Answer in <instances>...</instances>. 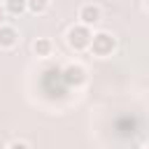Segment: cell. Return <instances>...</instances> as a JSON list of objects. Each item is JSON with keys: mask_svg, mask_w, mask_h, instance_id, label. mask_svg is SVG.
Instances as JSON below:
<instances>
[{"mask_svg": "<svg viewBox=\"0 0 149 149\" xmlns=\"http://www.w3.org/2000/svg\"><path fill=\"white\" fill-rule=\"evenodd\" d=\"M16 42H19V30L9 23H2L0 26V49H12V47H16Z\"/></svg>", "mask_w": 149, "mask_h": 149, "instance_id": "obj_5", "label": "cell"}, {"mask_svg": "<svg viewBox=\"0 0 149 149\" xmlns=\"http://www.w3.org/2000/svg\"><path fill=\"white\" fill-rule=\"evenodd\" d=\"M114 47H116V40H114V35H112V33H107V30L93 33V37H91V44H88L91 54H93V56H98V58L112 56Z\"/></svg>", "mask_w": 149, "mask_h": 149, "instance_id": "obj_2", "label": "cell"}, {"mask_svg": "<svg viewBox=\"0 0 149 149\" xmlns=\"http://www.w3.org/2000/svg\"><path fill=\"white\" fill-rule=\"evenodd\" d=\"M28 2V12L33 14H47L51 7V0H26Z\"/></svg>", "mask_w": 149, "mask_h": 149, "instance_id": "obj_8", "label": "cell"}, {"mask_svg": "<svg viewBox=\"0 0 149 149\" xmlns=\"http://www.w3.org/2000/svg\"><path fill=\"white\" fill-rule=\"evenodd\" d=\"M0 2H5V0H0Z\"/></svg>", "mask_w": 149, "mask_h": 149, "instance_id": "obj_10", "label": "cell"}, {"mask_svg": "<svg viewBox=\"0 0 149 149\" xmlns=\"http://www.w3.org/2000/svg\"><path fill=\"white\" fill-rule=\"evenodd\" d=\"M5 149H30V144H28L26 140H12Z\"/></svg>", "mask_w": 149, "mask_h": 149, "instance_id": "obj_9", "label": "cell"}, {"mask_svg": "<svg viewBox=\"0 0 149 149\" xmlns=\"http://www.w3.org/2000/svg\"><path fill=\"white\" fill-rule=\"evenodd\" d=\"M63 79L70 86H81L86 81V68L81 63H70V65L63 68Z\"/></svg>", "mask_w": 149, "mask_h": 149, "instance_id": "obj_4", "label": "cell"}, {"mask_svg": "<svg viewBox=\"0 0 149 149\" xmlns=\"http://www.w3.org/2000/svg\"><path fill=\"white\" fill-rule=\"evenodd\" d=\"M5 12L9 16H21L23 12H28V2L26 0H5Z\"/></svg>", "mask_w": 149, "mask_h": 149, "instance_id": "obj_7", "label": "cell"}, {"mask_svg": "<svg viewBox=\"0 0 149 149\" xmlns=\"http://www.w3.org/2000/svg\"><path fill=\"white\" fill-rule=\"evenodd\" d=\"M91 37H93L91 28H88V26H81V23L70 26L68 33H65V42H68V47L74 49V51H84V49H88Z\"/></svg>", "mask_w": 149, "mask_h": 149, "instance_id": "obj_1", "label": "cell"}, {"mask_svg": "<svg viewBox=\"0 0 149 149\" xmlns=\"http://www.w3.org/2000/svg\"><path fill=\"white\" fill-rule=\"evenodd\" d=\"M77 19H79V23L81 26H95V23H100V19H102V9L95 5V2H84L81 7H79V12H77Z\"/></svg>", "mask_w": 149, "mask_h": 149, "instance_id": "obj_3", "label": "cell"}, {"mask_svg": "<svg viewBox=\"0 0 149 149\" xmlns=\"http://www.w3.org/2000/svg\"><path fill=\"white\" fill-rule=\"evenodd\" d=\"M33 54H35L37 58H49V56L54 54V42H51V37H37V40L33 42Z\"/></svg>", "mask_w": 149, "mask_h": 149, "instance_id": "obj_6", "label": "cell"}]
</instances>
